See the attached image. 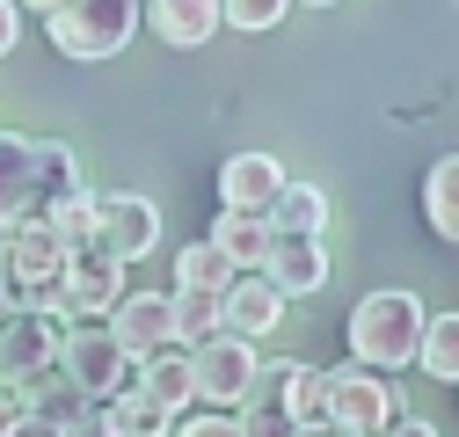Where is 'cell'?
I'll return each instance as SVG.
<instances>
[{"label": "cell", "instance_id": "obj_5", "mask_svg": "<svg viewBox=\"0 0 459 437\" xmlns=\"http://www.w3.org/2000/svg\"><path fill=\"white\" fill-rule=\"evenodd\" d=\"M255 364H263L255 343L234 336V328H219V336L190 343V387H197L204 408H241V394L255 387Z\"/></svg>", "mask_w": 459, "mask_h": 437}, {"label": "cell", "instance_id": "obj_4", "mask_svg": "<svg viewBox=\"0 0 459 437\" xmlns=\"http://www.w3.org/2000/svg\"><path fill=\"white\" fill-rule=\"evenodd\" d=\"M125 270H132V262H117L102 241L66 248L59 285H51V292H37L30 306H37V313H51V321H95V313H109V306L125 299Z\"/></svg>", "mask_w": 459, "mask_h": 437}, {"label": "cell", "instance_id": "obj_3", "mask_svg": "<svg viewBox=\"0 0 459 437\" xmlns=\"http://www.w3.org/2000/svg\"><path fill=\"white\" fill-rule=\"evenodd\" d=\"M139 22H146V0H66L59 15H44V37L59 59L95 66V59H117L139 37Z\"/></svg>", "mask_w": 459, "mask_h": 437}, {"label": "cell", "instance_id": "obj_23", "mask_svg": "<svg viewBox=\"0 0 459 437\" xmlns=\"http://www.w3.org/2000/svg\"><path fill=\"white\" fill-rule=\"evenodd\" d=\"M168 313H176V343H183V350L204 343V336H219V292L176 285V292H168Z\"/></svg>", "mask_w": 459, "mask_h": 437}, {"label": "cell", "instance_id": "obj_9", "mask_svg": "<svg viewBox=\"0 0 459 437\" xmlns=\"http://www.w3.org/2000/svg\"><path fill=\"white\" fill-rule=\"evenodd\" d=\"M0 262H8V278H15V299L30 306L37 292L59 285L66 248H59V234H51L44 218H30V227H8V234H0Z\"/></svg>", "mask_w": 459, "mask_h": 437}, {"label": "cell", "instance_id": "obj_6", "mask_svg": "<svg viewBox=\"0 0 459 437\" xmlns=\"http://www.w3.org/2000/svg\"><path fill=\"white\" fill-rule=\"evenodd\" d=\"M394 416H401V394H394L386 372H365V364H335V372H328V423H335V430L379 437Z\"/></svg>", "mask_w": 459, "mask_h": 437}, {"label": "cell", "instance_id": "obj_33", "mask_svg": "<svg viewBox=\"0 0 459 437\" xmlns=\"http://www.w3.org/2000/svg\"><path fill=\"white\" fill-rule=\"evenodd\" d=\"M15 416H22V394H15V387H0V437H8Z\"/></svg>", "mask_w": 459, "mask_h": 437}, {"label": "cell", "instance_id": "obj_28", "mask_svg": "<svg viewBox=\"0 0 459 437\" xmlns=\"http://www.w3.org/2000/svg\"><path fill=\"white\" fill-rule=\"evenodd\" d=\"M168 437H241V423H234V408H197V416H176Z\"/></svg>", "mask_w": 459, "mask_h": 437}, {"label": "cell", "instance_id": "obj_16", "mask_svg": "<svg viewBox=\"0 0 459 437\" xmlns=\"http://www.w3.org/2000/svg\"><path fill=\"white\" fill-rule=\"evenodd\" d=\"M132 387H139L146 401H160L168 416H183V408L197 401V387H190V350H183V343H168V350L139 357V364H132Z\"/></svg>", "mask_w": 459, "mask_h": 437}, {"label": "cell", "instance_id": "obj_26", "mask_svg": "<svg viewBox=\"0 0 459 437\" xmlns=\"http://www.w3.org/2000/svg\"><path fill=\"white\" fill-rule=\"evenodd\" d=\"M44 227L59 234V248H88V241H102V227H95V197H88V190L59 197V204L44 211Z\"/></svg>", "mask_w": 459, "mask_h": 437}, {"label": "cell", "instance_id": "obj_20", "mask_svg": "<svg viewBox=\"0 0 459 437\" xmlns=\"http://www.w3.org/2000/svg\"><path fill=\"white\" fill-rule=\"evenodd\" d=\"M15 394H22V408H30V416H44L51 430H66V423H74V416L88 408V394L74 387V379H66L59 364H51V372H37L30 387H15Z\"/></svg>", "mask_w": 459, "mask_h": 437}, {"label": "cell", "instance_id": "obj_10", "mask_svg": "<svg viewBox=\"0 0 459 437\" xmlns=\"http://www.w3.org/2000/svg\"><path fill=\"white\" fill-rule=\"evenodd\" d=\"M95 227H102V248L117 255V262H139V255L160 248V211H153V197H139V190L95 197Z\"/></svg>", "mask_w": 459, "mask_h": 437}, {"label": "cell", "instance_id": "obj_13", "mask_svg": "<svg viewBox=\"0 0 459 437\" xmlns=\"http://www.w3.org/2000/svg\"><path fill=\"white\" fill-rule=\"evenodd\" d=\"M277 321H284V292L263 278V270H241V278L219 292V328H234V336H248V343H263Z\"/></svg>", "mask_w": 459, "mask_h": 437}, {"label": "cell", "instance_id": "obj_17", "mask_svg": "<svg viewBox=\"0 0 459 437\" xmlns=\"http://www.w3.org/2000/svg\"><path fill=\"white\" fill-rule=\"evenodd\" d=\"M234 270H263V255H270V218L263 211H226L219 204V218H212V234H204Z\"/></svg>", "mask_w": 459, "mask_h": 437}, {"label": "cell", "instance_id": "obj_18", "mask_svg": "<svg viewBox=\"0 0 459 437\" xmlns=\"http://www.w3.org/2000/svg\"><path fill=\"white\" fill-rule=\"evenodd\" d=\"M270 234H321L328 227V190H314V183H292L284 176V190L270 197Z\"/></svg>", "mask_w": 459, "mask_h": 437}, {"label": "cell", "instance_id": "obj_25", "mask_svg": "<svg viewBox=\"0 0 459 437\" xmlns=\"http://www.w3.org/2000/svg\"><path fill=\"white\" fill-rule=\"evenodd\" d=\"M234 278H241V270L226 262V255H219L212 241H190V248L176 255V285H197V292H226Z\"/></svg>", "mask_w": 459, "mask_h": 437}, {"label": "cell", "instance_id": "obj_15", "mask_svg": "<svg viewBox=\"0 0 459 437\" xmlns=\"http://www.w3.org/2000/svg\"><path fill=\"white\" fill-rule=\"evenodd\" d=\"M284 190V168L270 153H234L219 168V204L226 211H270V197Z\"/></svg>", "mask_w": 459, "mask_h": 437}, {"label": "cell", "instance_id": "obj_1", "mask_svg": "<svg viewBox=\"0 0 459 437\" xmlns=\"http://www.w3.org/2000/svg\"><path fill=\"white\" fill-rule=\"evenodd\" d=\"M81 190V160L59 139H30V132H0V234L44 218L59 197Z\"/></svg>", "mask_w": 459, "mask_h": 437}, {"label": "cell", "instance_id": "obj_8", "mask_svg": "<svg viewBox=\"0 0 459 437\" xmlns=\"http://www.w3.org/2000/svg\"><path fill=\"white\" fill-rule=\"evenodd\" d=\"M51 364H59V328H51V313H37V306L0 313V387H30Z\"/></svg>", "mask_w": 459, "mask_h": 437}, {"label": "cell", "instance_id": "obj_2", "mask_svg": "<svg viewBox=\"0 0 459 437\" xmlns=\"http://www.w3.org/2000/svg\"><path fill=\"white\" fill-rule=\"evenodd\" d=\"M423 299L416 292H365L351 306V364L365 372H401L416 364V343H423Z\"/></svg>", "mask_w": 459, "mask_h": 437}, {"label": "cell", "instance_id": "obj_14", "mask_svg": "<svg viewBox=\"0 0 459 437\" xmlns=\"http://www.w3.org/2000/svg\"><path fill=\"white\" fill-rule=\"evenodd\" d=\"M146 30L160 44H176V51H197L212 44L226 22H219V0H146Z\"/></svg>", "mask_w": 459, "mask_h": 437}, {"label": "cell", "instance_id": "obj_19", "mask_svg": "<svg viewBox=\"0 0 459 437\" xmlns=\"http://www.w3.org/2000/svg\"><path fill=\"white\" fill-rule=\"evenodd\" d=\"M277 401H284V416H292V430L328 423V372L292 357V364H284V387H277Z\"/></svg>", "mask_w": 459, "mask_h": 437}, {"label": "cell", "instance_id": "obj_36", "mask_svg": "<svg viewBox=\"0 0 459 437\" xmlns=\"http://www.w3.org/2000/svg\"><path fill=\"white\" fill-rule=\"evenodd\" d=\"M307 8H335V0H307Z\"/></svg>", "mask_w": 459, "mask_h": 437}, {"label": "cell", "instance_id": "obj_24", "mask_svg": "<svg viewBox=\"0 0 459 437\" xmlns=\"http://www.w3.org/2000/svg\"><path fill=\"white\" fill-rule=\"evenodd\" d=\"M109 416H117L125 437H168V430H176V416H168L160 401H146L139 387H117V394H109Z\"/></svg>", "mask_w": 459, "mask_h": 437}, {"label": "cell", "instance_id": "obj_12", "mask_svg": "<svg viewBox=\"0 0 459 437\" xmlns=\"http://www.w3.org/2000/svg\"><path fill=\"white\" fill-rule=\"evenodd\" d=\"M263 278H270L284 299H314V292L328 285V248H321V234H270Z\"/></svg>", "mask_w": 459, "mask_h": 437}, {"label": "cell", "instance_id": "obj_29", "mask_svg": "<svg viewBox=\"0 0 459 437\" xmlns=\"http://www.w3.org/2000/svg\"><path fill=\"white\" fill-rule=\"evenodd\" d=\"M66 437H125V430H117V416H109V401H88V408L66 423Z\"/></svg>", "mask_w": 459, "mask_h": 437}, {"label": "cell", "instance_id": "obj_30", "mask_svg": "<svg viewBox=\"0 0 459 437\" xmlns=\"http://www.w3.org/2000/svg\"><path fill=\"white\" fill-rule=\"evenodd\" d=\"M15 37H22V8H15V0H0V59L15 51Z\"/></svg>", "mask_w": 459, "mask_h": 437}, {"label": "cell", "instance_id": "obj_11", "mask_svg": "<svg viewBox=\"0 0 459 437\" xmlns=\"http://www.w3.org/2000/svg\"><path fill=\"white\" fill-rule=\"evenodd\" d=\"M102 328H109V343H117L132 364L176 343V313H168V299H160V292H125L117 306L102 313Z\"/></svg>", "mask_w": 459, "mask_h": 437}, {"label": "cell", "instance_id": "obj_7", "mask_svg": "<svg viewBox=\"0 0 459 437\" xmlns=\"http://www.w3.org/2000/svg\"><path fill=\"white\" fill-rule=\"evenodd\" d=\"M59 372L74 379L88 401H109L117 387H132V357L109 343V328H95V321H74L59 336Z\"/></svg>", "mask_w": 459, "mask_h": 437}, {"label": "cell", "instance_id": "obj_22", "mask_svg": "<svg viewBox=\"0 0 459 437\" xmlns=\"http://www.w3.org/2000/svg\"><path fill=\"white\" fill-rule=\"evenodd\" d=\"M416 364L445 387H459V313H430L423 321V343H416Z\"/></svg>", "mask_w": 459, "mask_h": 437}, {"label": "cell", "instance_id": "obj_31", "mask_svg": "<svg viewBox=\"0 0 459 437\" xmlns=\"http://www.w3.org/2000/svg\"><path fill=\"white\" fill-rule=\"evenodd\" d=\"M379 437H437V423H423V416H394Z\"/></svg>", "mask_w": 459, "mask_h": 437}, {"label": "cell", "instance_id": "obj_34", "mask_svg": "<svg viewBox=\"0 0 459 437\" xmlns=\"http://www.w3.org/2000/svg\"><path fill=\"white\" fill-rule=\"evenodd\" d=\"M15 8H37V15H59L66 0H15Z\"/></svg>", "mask_w": 459, "mask_h": 437}, {"label": "cell", "instance_id": "obj_21", "mask_svg": "<svg viewBox=\"0 0 459 437\" xmlns=\"http://www.w3.org/2000/svg\"><path fill=\"white\" fill-rule=\"evenodd\" d=\"M423 218H430V234L459 248V153H445L437 168L423 176Z\"/></svg>", "mask_w": 459, "mask_h": 437}, {"label": "cell", "instance_id": "obj_27", "mask_svg": "<svg viewBox=\"0 0 459 437\" xmlns=\"http://www.w3.org/2000/svg\"><path fill=\"white\" fill-rule=\"evenodd\" d=\"M284 15H292V0H219V22L226 30H248V37L255 30H277Z\"/></svg>", "mask_w": 459, "mask_h": 437}, {"label": "cell", "instance_id": "obj_32", "mask_svg": "<svg viewBox=\"0 0 459 437\" xmlns=\"http://www.w3.org/2000/svg\"><path fill=\"white\" fill-rule=\"evenodd\" d=\"M8 437H66V430H51V423H44V416H30V408H22V416H15V423H8Z\"/></svg>", "mask_w": 459, "mask_h": 437}, {"label": "cell", "instance_id": "obj_35", "mask_svg": "<svg viewBox=\"0 0 459 437\" xmlns=\"http://www.w3.org/2000/svg\"><path fill=\"white\" fill-rule=\"evenodd\" d=\"M299 437H351V430H335V423H314V430H299Z\"/></svg>", "mask_w": 459, "mask_h": 437}]
</instances>
